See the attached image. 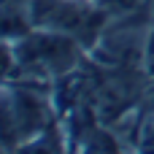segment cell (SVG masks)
<instances>
[{
	"instance_id": "1",
	"label": "cell",
	"mask_w": 154,
	"mask_h": 154,
	"mask_svg": "<svg viewBox=\"0 0 154 154\" xmlns=\"http://www.w3.org/2000/svg\"><path fill=\"white\" fill-rule=\"evenodd\" d=\"M19 60L43 70H68L76 60V46L65 35H32L19 46Z\"/></svg>"
}]
</instances>
